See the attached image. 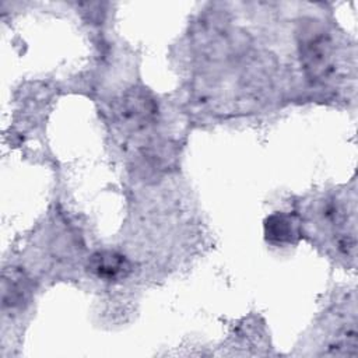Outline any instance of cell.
<instances>
[{
  "label": "cell",
  "mask_w": 358,
  "mask_h": 358,
  "mask_svg": "<svg viewBox=\"0 0 358 358\" xmlns=\"http://www.w3.org/2000/svg\"><path fill=\"white\" fill-rule=\"evenodd\" d=\"M301 60L308 77L316 83H329L340 71V49L330 32L323 28H308L302 34Z\"/></svg>",
  "instance_id": "cell-1"
},
{
  "label": "cell",
  "mask_w": 358,
  "mask_h": 358,
  "mask_svg": "<svg viewBox=\"0 0 358 358\" xmlns=\"http://www.w3.org/2000/svg\"><path fill=\"white\" fill-rule=\"evenodd\" d=\"M319 227L329 234L333 248L344 257L355 252V201L344 194L330 197L319 210Z\"/></svg>",
  "instance_id": "cell-2"
},
{
  "label": "cell",
  "mask_w": 358,
  "mask_h": 358,
  "mask_svg": "<svg viewBox=\"0 0 358 358\" xmlns=\"http://www.w3.org/2000/svg\"><path fill=\"white\" fill-rule=\"evenodd\" d=\"M117 115L119 120L124 122L127 127L134 130L143 129L157 116V103L148 94L140 90H133L119 102Z\"/></svg>",
  "instance_id": "cell-3"
},
{
  "label": "cell",
  "mask_w": 358,
  "mask_h": 358,
  "mask_svg": "<svg viewBox=\"0 0 358 358\" xmlns=\"http://www.w3.org/2000/svg\"><path fill=\"white\" fill-rule=\"evenodd\" d=\"M88 271L98 280L116 282L127 278L133 271L131 262L116 250H96L87 263Z\"/></svg>",
  "instance_id": "cell-4"
},
{
  "label": "cell",
  "mask_w": 358,
  "mask_h": 358,
  "mask_svg": "<svg viewBox=\"0 0 358 358\" xmlns=\"http://www.w3.org/2000/svg\"><path fill=\"white\" fill-rule=\"evenodd\" d=\"M264 234L270 243L284 246L292 245L299 239L301 228L292 215L285 213H275L266 220Z\"/></svg>",
  "instance_id": "cell-5"
},
{
  "label": "cell",
  "mask_w": 358,
  "mask_h": 358,
  "mask_svg": "<svg viewBox=\"0 0 358 358\" xmlns=\"http://www.w3.org/2000/svg\"><path fill=\"white\" fill-rule=\"evenodd\" d=\"M27 296V288L25 281L21 275L10 274V278L4 275L3 281V305L15 308L22 303V301Z\"/></svg>",
  "instance_id": "cell-6"
}]
</instances>
